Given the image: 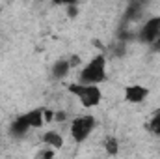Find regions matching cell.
<instances>
[{
    "label": "cell",
    "mask_w": 160,
    "mask_h": 159,
    "mask_svg": "<svg viewBox=\"0 0 160 159\" xmlns=\"http://www.w3.org/2000/svg\"><path fill=\"white\" fill-rule=\"evenodd\" d=\"M41 140H43V144H45L47 148H52V150H60V148L63 146V137H62L58 131H54V129L45 131L43 137H41Z\"/></svg>",
    "instance_id": "8"
},
{
    "label": "cell",
    "mask_w": 160,
    "mask_h": 159,
    "mask_svg": "<svg viewBox=\"0 0 160 159\" xmlns=\"http://www.w3.org/2000/svg\"><path fill=\"white\" fill-rule=\"evenodd\" d=\"M67 90H69V94L78 97L80 105L86 107V109H93V107L101 105V101H102V90L99 86L71 82V84H67Z\"/></svg>",
    "instance_id": "2"
},
{
    "label": "cell",
    "mask_w": 160,
    "mask_h": 159,
    "mask_svg": "<svg viewBox=\"0 0 160 159\" xmlns=\"http://www.w3.org/2000/svg\"><path fill=\"white\" fill-rule=\"evenodd\" d=\"M0 144H2V129H0Z\"/></svg>",
    "instance_id": "18"
},
{
    "label": "cell",
    "mask_w": 160,
    "mask_h": 159,
    "mask_svg": "<svg viewBox=\"0 0 160 159\" xmlns=\"http://www.w3.org/2000/svg\"><path fill=\"white\" fill-rule=\"evenodd\" d=\"M67 60H69V66H71V69H73V68H78L80 64H82V60H80L78 54H71Z\"/></svg>",
    "instance_id": "13"
},
{
    "label": "cell",
    "mask_w": 160,
    "mask_h": 159,
    "mask_svg": "<svg viewBox=\"0 0 160 159\" xmlns=\"http://www.w3.org/2000/svg\"><path fill=\"white\" fill-rule=\"evenodd\" d=\"M158 34H160V15H157V17H151L143 23V26L140 30V40L143 43H147V45H153L158 40Z\"/></svg>",
    "instance_id": "4"
},
{
    "label": "cell",
    "mask_w": 160,
    "mask_h": 159,
    "mask_svg": "<svg viewBox=\"0 0 160 159\" xmlns=\"http://www.w3.org/2000/svg\"><path fill=\"white\" fill-rule=\"evenodd\" d=\"M157 47H160V34H158V40H157V43H155Z\"/></svg>",
    "instance_id": "17"
},
{
    "label": "cell",
    "mask_w": 160,
    "mask_h": 159,
    "mask_svg": "<svg viewBox=\"0 0 160 159\" xmlns=\"http://www.w3.org/2000/svg\"><path fill=\"white\" fill-rule=\"evenodd\" d=\"M8 131H9V135H11L13 139H21V137H24V135L30 131V125H28V122H26V116L21 114V116H17L15 120H11Z\"/></svg>",
    "instance_id": "6"
},
{
    "label": "cell",
    "mask_w": 160,
    "mask_h": 159,
    "mask_svg": "<svg viewBox=\"0 0 160 159\" xmlns=\"http://www.w3.org/2000/svg\"><path fill=\"white\" fill-rule=\"evenodd\" d=\"M95 125H97V120H95L93 114H80L77 118H73V122H71L69 135H71V139L75 142L80 144V142H84V140L89 139V135L95 129Z\"/></svg>",
    "instance_id": "3"
},
{
    "label": "cell",
    "mask_w": 160,
    "mask_h": 159,
    "mask_svg": "<svg viewBox=\"0 0 160 159\" xmlns=\"http://www.w3.org/2000/svg\"><path fill=\"white\" fill-rule=\"evenodd\" d=\"M54 154H56V150L45 148V150H41L39 154H38V159H54Z\"/></svg>",
    "instance_id": "12"
},
{
    "label": "cell",
    "mask_w": 160,
    "mask_h": 159,
    "mask_svg": "<svg viewBox=\"0 0 160 159\" xmlns=\"http://www.w3.org/2000/svg\"><path fill=\"white\" fill-rule=\"evenodd\" d=\"M106 56L104 54H95L86 66H82L78 71V82L80 84H91L99 86L101 82L106 80Z\"/></svg>",
    "instance_id": "1"
},
{
    "label": "cell",
    "mask_w": 160,
    "mask_h": 159,
    "mask_svg": "<svg viewBox=\"0 0 160 159\" xmlns=\"http://www.w3.org/2000/svg\"><path fill=\"white\" fill-rule=\"evenodd\" d=\"M71 71V66H69V60L67 58H58L52 68H50V75L54 77L56 80H63Z\"/></svg>",
    "instance_id": "7"
},
{
    "label": "cell",
    "mask_w": 160,
    "mask_h": 159,
    "mask_svg": "<svg viewBox=\"0 0 160 159\" xmlns=\"http://www.w3.org/2000/svg\"><path fill=\"white\" fill-rule=\"evenodd\" d=\"M147 131L155 137H160V109L153 112V116L147 122Z\"/></svg>",
    "instance_id": "10"
},
{
    "label": "cell",
    "mask_w": 160,
    "mask_h": 159,
    "mask_svg": "<svg viewBox=\"0 0 160 159\" xmlns=\"http://www.w3.org/2000/svg\"><path fill=\"white\" fill-rule=\"evenodd\" d=\"M149 92L151 90L147 86H143V84H128V86H125L123 96H125V101L127 103L140 105V103H143L149 97Z\"/></svg>",
    "instance_id": "5"
},
{
    "label": "cell",
    "mask_w": 160,
    "mask_h": 159,
    "mask_svg": "<svg viewBox=\"0 0 160 159\" xmlns=\"http://www.w3.org/2000/svg\"><path fill=\"white\" fill-rule=\"evenodd\" d=\"M65 118H67V112H63V111H60V112L54 114V122H63Z\"/></svg>",
    "instance_id": "16"
},
{
    "label": "cell",
    "mask_w": 160,
    "mask_h": 159,
    "mask_svg": "<svg viewBox=\"0 0 160 159\" xmlns=\"http://www.w3.org/2000/svg\"><path fill=\"white\" fill-rule=\"evenodd\" d=\"M104 152L108 156H118L119 154V140L116 137H108L104 140Z\"/></svg>",
    "instance_id": "11"
},
{
    "label": "cell",
    "mask_w": 160,
    "mask_h": 159,
    "mask_svg": "<svg viewBox=\"0 0 160 159\" xmlns=\"http://www.w3.org/2000/svg\"><path fill=\"white\" fill-rule=\"evenodd\" d=\"M54 111L52 109H45L43 107V118H45V122H54Z\"/></svg>",
    "instance_id": "15"
},
{
    "label": "cell",
    "mask_w": 160,
    "mask_h": 159,
    "mask_svg": "<svg viewBox=\"0 0 160 159\" xmlns=\"http://www.w3.org/2000/svg\"><path fill=\"white\" fill-rule=\"evenodd\" d=\"M67 15H69L71 19H75V17L78 15V6H77V4H67Z\"/></svg>",
    "instance_id": "14"
},
{
    "label": "cell",
    "mask_w": 160,
    "mask_h": 159,
    "mask_svg": "<svg viewBox=\"0 0 160 159\" xmlns=\"http://www.w3.org/2000/svg\"><path fill=\"white\" fill-rule=\"evenodd\" d=\"M24 116H26V122H28L30 129H39V127H43V123H45L43 107H38V109H32V111L24 112Z\"/></svg>",
    "instance_id": "9"
}]
</instances>
